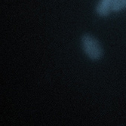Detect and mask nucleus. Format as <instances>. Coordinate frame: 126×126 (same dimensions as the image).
I'll return each instance as SVG.
<instances>
[{
	"mask_svg": "<svg viewBox=\"0 0 126 126\" xmlns=\"http://www.w3.org/2000/svg\"><path fill=\"white\" fill-rule=\"evenodd\" d=\"M81 45L85 54L93 61L101 59L104 54V51L99 41L93 36L88 33H85L81 36Z\"/></svg>",
	"mask_w": 126,
	"mask_h": 126,
	"instance_id": "f257e3e1",
	"label": "nucleus"
},
{
	"mask_svg": "<svg viewBox=\"0 0 126 126\" xmlns=\"http://www.w3.org/2000/svg\"><path fill=\"white\" fill-rule=\"evenodd\" d=\"M114 0H99L96 6V13L100 17H107L111 12V7Z\"/></svg>",
	"mask_w": 126,
	"mask_h": 126,
	"instance_id": "f03ea898",
	"label": "nucleus"
},
{
	"mask_svg": "<svg viewBox=\"0 0 126 126\" xmlns=\"http://www.w3.org/2000/svg\"><path fill=\"white\" fill-rule=\"evenodd\" d=\"M126 9V0H114L112 4L111 11L119 12Z\"/></svg>",
	"mask_w": 126,
	"mask_h": 126,
	"instance_id": "7ed1b4c3",
	"label": "nucleus"
}]
</instances>
